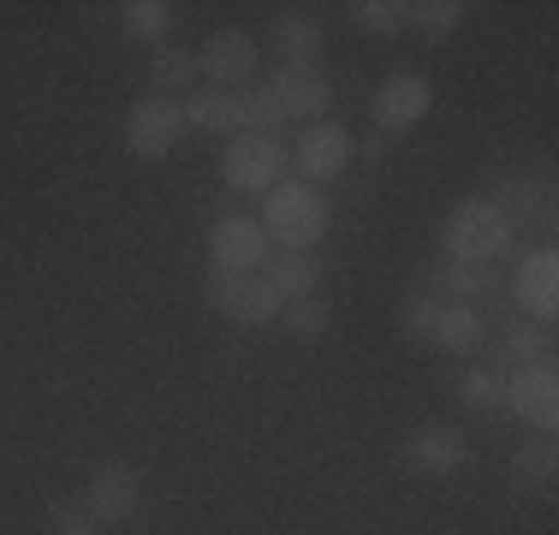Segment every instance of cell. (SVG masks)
Instances as JSON below:
<instances>
[{
  "label": "cell",
  "mask_w": 559,
  "mask_h": 535,
  "mask_svg": "<svg viewBox=\"0 0 559 535\" xmlns=\"http://www.w3.org/2000/svg\"><path fill=\"white\" fill-rule=\"evenodd\" d=\"M262 233H269L274 250H298V257H310L316 245L328 238V226H334V214H328L322 191L304 179H280L269 197H262Z\"/></svg>",
  "instance_id": "obj_1"
},
{
  "label": "cell",
  "mask_w": 559,
  "mask_h": 535,
  "mask_svg": "<svg viewBox=\"0 0 559 535\" xmlns=\"http://www.w3.org/2000/svg\"><path fill=\"white\" fill-rule=\"evenodd\" d=\"M512 233L518 226L488 203V197H471L447 214L441 226V245H447V262H476V268H495L506 250H512Z\"/></svg>",
  "instance_id": "obj_2"
},
{
  "label": "cell",
  "mask_w": 559,
  "mask_h": 535,
  "mask_svg": "<svg viewBox=\"0 0 559 535\" xmlns=\"http://www.w3.org/2000/svg\"><path fill=\"white\" fill-rule=\"evenodd\" d=\"M286 143L269 138V131H238V138H226L221 150V179L233 185L238 197H269L280 185V173H286Z\"/></svg>",
  "instance_id": "obj_3"
},
{
  "label": "cell",
  "mask_w": 559,
  "mask_h": 535,
  "mask_svg": "<svg viewBox=\"0 0 559 535\" xmlns=\"http://www.w3.org/2000/svg\"><path fill=\"white\" fill-rule=\"evenodd\" d=\"M209 310L238 321V328H269V321H280L286 304L262 286V274H221L215 268V274H209Z\"/></svg>",
  "instance_id": "obj_4"
},
{
  "label": "cell",
  "mask_w": 559,
  "mask_h": 535,
  "mask_svg": "<svg viewBox=\"0 0 559 535\" xmlns=\"http://www.w3.org/2000/svg\"><path fill=\"white\" fill-rule=\"evenodd\" d=\"M185 138V107L167 102V96H138L126 114V150L143 155V160H162L179 150Z\"/></svg>",
  "instance_id": "obj_5"
},
{
  "label": "cell",
  "mask_w": 559,
  "mask_h": 535,
  "mask_svg": "<svg viewBox=\"0 0 559 535\" xmlns=\"http://www.w3.org/2000/svg\"><path fill=\"white\" fill-rule=\"evenodd\" d=\"M209 257H215L221 274H257V268L274 257V245H269L257 214H221V221L209 226Z\"/></svg>",
  "instance_id": "obj_6"
},
{
  "label": "cell",
  "mask_w": 559,
  "mask_h": 535,
  "mask_svg": "<svg viewBox=\"0 0 559 535\" xmlns=\"http://www.w3.org/2000/svg\"><path fill=\"white\" fill-rule=\"evenodd\" d=\"M352 155H357L352 131H345L340 119H316V126H304L298 150H292V167H298L304 185H328L352 167Z\"/></svg>",
  "instance_id": "obj_7"
},
{
  "label": "cell",
  "mask_w": 559,
  "mask_h": 535,
  "mask_svg": "<svg viewBox=\"0 0 559 535\" xmlns=\"http://www.w3.org/2000/svg\"><path fill=\"white\" fill-rule=\"evenodd\" d=\"M429 107H435V84L423 72H388L369 96V114H376L381 131H411Z\"/></svg>",
  "instance_id": "obj_8"
},
{
  "label": "cell",
  "mask_w": 559,
  "mask_h": 535,
  "mask_svg": "<svg viewBox=\"0 0 559 535\" xmlns=\"http://www.w3.org/2000/svg\"><path fill=\"white\" fill-rule=\"evenodd\" d=\"M257 36L250 31H209L203 36V48H197V66H203L209 78H215V90H245L250 78H257Z\"/></svg>",
  "instance_id": "obj_9"
},
{
  "label": "cell",
  "mask_w": 559,
  "mask_h": 535,
  "mask_svg": "<svg viewBox=\"0 0 559 535\" xmlns=\"http://www.w3.org/2000/svg\"><path fill=\"white\" fill-rule=\"evenodd\" d=\"M138 506H143V476L131 464H96V476H90V518L96 524H126V518H138Z\"/></svg>",
  "instance_id": "obj_10"
},
{
  "label": "cell",
  "mask_w": 559,
  "mask_h": 535,
  "mask_svg": "<svg viewBox=\"0 0 559 535\" xmlns=\"http://www.w3.org/2000/svg\"><path fill=\"white\" fill-rule=\"evenodd\" d=\"M506 405L518 411L530 428H548L559 423V374H554V364H536V369H518L512 381H506Z\"/></svg>",
  "instance_id": "obj_11"
},
{
  "label": "cell",
  "mask_w": 559,
  "mask_h": 535,
  "mask_svg": "<svg viewBox=\"0 0 559 535\" xmlns=\"http://www.w3.org/2000/svg\"><path fill=\"white\" fill-rule=\"evenodd\" d=\"M269 90L280 102V114L304 119V126H316V119H328V107H334V84H328L322 72H269Z\"/></svg>",
  "instance_id": "obj_12"
},
{
  "label": "cell",
  "mask_w": 559,
  "mask_h": 535,
  "mask_svg": "<svg viewBox=\"0 0 559 535\" xmlns=\"http://www.w3.org/2000/svg\"><path fill=\"white\" fill-rule=\"evenodd\" d=\"M512 292H518V304H524V316L554 321L559 316V257L554 250H530L524 268L512 274Z\"/></svg>",
  "instance_id": "obj_13"
},
{
  "label": "cell",
  "mask_w": 559,
  "mask_h": 535,
  "mask_svg": "<svg viewBox=\"0 0 559 535\" xmlns=\"http://www.w3.org/2000/svg\"><path fill=\"white\" fill-rule=\"evenodd\" d=\"M405 452H411V464H417L423 476H459L464 464H471V447H464V435H459V428H441V423L417 428Z\"/></svg>",
  "instance_id": "obj_14"
},
{
  "label": "cell",
  "mask_w": 559,
  "mask_h": 535,
  "mask_svg": "<svg viewBox=\"0 0 559 535\" xmlns=\"http://www.w3.org/2000/svg\"><path fill=\"white\" fill-rule=\"evenodd\" d=\"M185 126L209 131V138H238L245 131V102H238V90H191L185 96Z\"/></svg>",
  "instance_id": "obj_15"
},
{
  "label": "cell",
  "mask_w": 559,
  "mask_h": 535,
  "mask_svg": "<svg viewBox=\"0 0 559 535\" xmlns=\"http://www.w3.org/2000/svg\"><path fill=\"white\" fill-rule=\"evenodd\" d=\"M322 24L304 19V12H286V19L274 24V48H280V72H316V60H322Z\"/></svg>",
  "instance_id": "obj_16"
},
{
  "label": "cell",
  "mask_w": 559,
  "mask_h": 535,
  "mask_svg": "<svg viewBox=\"0 0 559 535\" xmlns=\"http://www.w3.org/2000/svg\"><path fill=\"white\" fill-rule=\"evenodd\" d=\"M429 345H441L447 357H471L483 345V310L476 304H435Z\"/></svg>",
  "instance_id": "obj_17"
},
{
  "label": "cell",
  "mask_w": 559,
  "mask_h": 535,
  "mask_svg": "<svg viewBox=\"0 0 559 535\" xmlns=\"http://www.w3.org/2000/svg\"><path fill=\"white\" fill-rule=\"evenodd\" d=\"M257 274H262V286H269L280 304H292V298H310L316 280H322V268H316V257H298V250H274Z\"/></svg>",
  "instance_id": "obj_18"
},
{
  "label": "cell",
  "mask_w": 559,
  "mask_h": 535,
  "mask_svg": "<svg viewBox=\"0 0 559 535\" xmlns=\"http://www.w3.org/2000/svg\"><path fill=\"white\" fill-rule=\"evenodd\" d=\"M197 54L191 48H155V60H150V78H155V96H191V84H197Z\"/></svg>",
  "instance_id": "obj_19"
},
{
  "label": "cell",
  "mask_w": 559,
  "mask_h": 535,
  "mask_svg": "<svg viewBox=\"0 0 559 535\" xmlns=\"http://www.w3.org/2000/svg\"><path fill=\"white\" fill-rule=\"evenodd\" d=\"M536 364H554L548 340H542V333H530V328H512L495 345V364H488V369H495V374H518V369H536Z\"/></svg>",
  "instance_id": "obj_20"
},
{
  "label": "cell",
  "mask_w": 559,
  "mask_h": 535,
  "mask_svg": "<svg viewBox=\"0 0 559 535\" xmlns=\"http://www.w3.org/2000/svg\"><path fill=\"white\" fill-rule=\"evenodd\" d=\"M119 31H126L131 43H162L173 31V7L167 0H126V7H119Z\"/></svg>",
  "instance_id": "obj_21"
},
{
  "label": "cell",
  "mask_w": 559,
  "mask_h": 535,
  "mask_svg": "<svg viewBox=\"0 0 559 535\" xmlns=\"http://www.w3.org/2000/svg\"><path fill=\"white\" fill-rule=\"evenodd\" d=\"M554 471H559L554 447H548V440H530V447L512 459V488L518 494H548L554 488Z\"/></svg>",
  "instance_id": "obj_22"
},
{
  "label": "cell",
  "mask_w": 559,
  "mask_h": 535,
  "mask_svg": "<svg viewBox=\"0 0 559 535\" xmlns=\"http://www.w3.org/2000/svg\"><path fill=\"white\" fill-rule=\"evenodd\" d=\"M352 24L357 31H369V36H399L411 24V7L405 0H352Z\"/></svg>",
  "instance_id": "obj_23"
},
{
  "label": "cell",
  "mask_w": 559,
  "mask_h": 535,
  "mask_svg": "<svg viewBox=\"0 0 559 535\" xmlns=\"http://www.w3.org/2000/svg\"><path fill=\"white\" fill-rule=\"evenodd\" d=\"M488 203H495V209H500L512 226H518V221H530V214H548V203H542V191H536L530 179H518V173L495 185V197H488Z\"/></svg>",
  "instance_id": "obj_24"
},
{
  "label": "cell",
  "mask_w": 559,
  "mask_h": 535,
  "mask_svg": "<svg viewBox=\"0 0 559 535\" xmlns=\"http://www.w3.org/2000/svg\"><path fill=\"white\" fill-rule=\"evenodd\" d=\"M464 0H423V7H411V24H417L423 36H429V43H441V36H452L464 24Z\"/></svg>",
  "instance_id": "obj_25"
},
{
  "label": "cell",
  "mask_w": 559,
  "mask_h": 535,
  "mask_svg": "<svg viewBox=\"0 0 559 535\" xmlns=\"http://www.w3.org/2000/svg\"><path fill=\"white\" fill-rule=\"evenodd\" d=\"M459 399L471 411H500L506 405V374H495V369H471L459 381Z\"/></svg>",
  "instance_id": "obj_26"
},
{
  "label": "cell",
  "mask_w": 559,
  "mask_h": 535,
  "mask_svg": "<svg viewBox=\"0 0 559 535\" xmlns=\"http://www.w3.org/2000/svg\"><path fill=\"white\" fill-rule=\"evenodd\" d=\"M441 286L452 292V298H483V292H495V268H476V262H447L441 268Z\"/></svg>",
  "instance_id": "obj_27"
},
{
  "label": "cell",
  "mask_w": 559,
  "mask_h": 535,
  "mask_svg": "<svg viewBox=\"0 0 559 535\" xmlns=\"http://www.w3.org/2000/svg\"><path fill=\"white\" fill-rule=\"evenodd\" d=\"M280 321H286V333H298V340H322L328 333V304L322 298H292L286 310H280Z\"/></svg>",
  "instance_id": "obj_28"
},
{
  "label": "cell",
  "mask_w": 559,
  "mask_h": 535,
  "mask_svg": "<svg viewBox=\"0 0 559 535\" xmlns=\"http://www.w3.org/2000/svg\"><path fill=\"white\" fill-rule=\"evenodd\" d=\"M429 328H435V298H411L405 304V340L429 345Z\"/></svg>",
  "instance_id": "obj_29"
},
{
  "label": "cell",
  "mask_w": 559,
  "mask_h": 535,
  "mask_svg": "<svg viewBox=\"0 0 559 535\" xmlns=\"http://www.w3.org/2000/svg\"><path fill=\"white\" fill-rule=\"evenodd\" d=\"M55 535H102V530H96V518H84V512H60Z\"/></svg>",
  "instance_id": "obj_30"
}]
</instances>
